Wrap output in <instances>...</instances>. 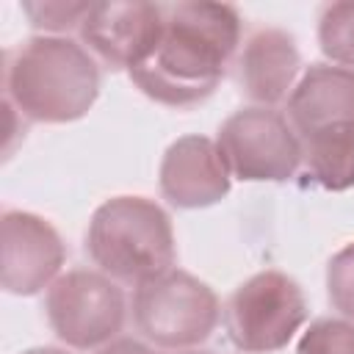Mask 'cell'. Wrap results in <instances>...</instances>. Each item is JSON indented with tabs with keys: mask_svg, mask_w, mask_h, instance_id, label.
Listing matches in <instances>:
<instances>
[{
	"mask_svg": "<svg viewBox=\"0 0 354 354\" xmlns=\"http://www.w3.org/2000/svg\"><path fill=\"white\" fill-rule=\"evenodd\" d=\"M66 246L58 230L28 210H3L0 216V282L11 296H33L50 288L61 274Z\"/></svg>",
	"mask_w": 354,
	"mask_h": 354,
	"instance_id": "8",
	"label": "cell"
},
{
	"mask_svg": "<svg viewBox=\"0 0 354 354\" xmlns=\"http://www.w3.org/2000/svg\"><path fill=\"white\" fill-rule=\"evenodd\" d=\"M163 28V3L108 0L91 3L80 41L105 69H133L155 47Z\"/></svg>",
	"mask_w": 354,
	"mask_h": 354,
	"instance_id": "9",
	"label": "cell"
},
{
	"mask_svg": "<svg viewBox=\"0 0 354 354\" xmlns=\"http://www.w3.org/2000/svg\"><path fill=\"white\" fill-rule=\"evenodd\" d=\"M86 254L113 282L138 288L174 268L177 243L171 218L155 199L113 196L88 221Z\"/></svg>",
	"mask_w": 354,
	"mask_h": 354,
	"instance_id": "3",
	"label": "cell"
},
{
	"mask_svg": "<svg viewBox=\"0 0 354 354\" xmlns=\"http://www.w3.org/2000/svg\"><path fill=\"white\" fill-rule=\"evenodd\" d=\"M91 3H22L30 25L44 30V36H61L72 28L80 30Z\"/></svg>",
	"mask_w": 354,
	"mask_h": 354,
	"instance_id": "17",
	"label": "cell"
},
{
	"mask_svg": "<svg viewBox=\"0 0 354 354\" xmlns=\"http://www.w3.org/2000/svg\"><path fill=\"white\" fill-rule=\"evenodd\" d=\"M44 313L64 346L91 351L116 340L124 326L127 304L122 288L108 274L72 268L47 288Z\"/></svg>",
	"mask_w": 354,
	"mask_h": 354,
	"instance_id": "6",
	"label": "cell"
},
{
	"mask_svg": "<svg viewBox=\"0 0 354 354\" xmlns=\"http://www.w3.org/2000/svg\"><path fill=\"white\" fill-rule=\"evenodd\" d=\"M177 354H216V351H202V348H185V351H177Z\"/></svg>",
	"mask_w": 354,
	"mask_h": 354,
	"instance_id": "20",
	"label": "cell"
},
{
	"mask_svg": "<svg viewBox=\"0 0 354 354\" xmlns=\"http://www.w3.org/2000/svg\"><path fill=\"white\" fill-rule=\"evenodd\" d=\"M22 354H69V351L55 348V346H36V348H28V351H22Z\"/></svg>",
	"mask_w": 354,
	"mask_h": 354,
	"instance_id": "19",
	"label": "cell"
},
{
	"mask_svg": "<svg viewBox=\"0 0 354 354\" xmlns=\"http://www.w3.org/2000/svg\"><path fill=\"white\" fill-rule=\"evenodd\" d=\"M3 88L6 105L28 122L66 124L97 102L100 66L66 36H33L6 53Z\"/></svg>",
	"mask_w": 354,
	"mask_h": 354,
	"instance_id": "2",
	"label": "cell"
},
{
	"mask_svg": "<svg viewBox=\"0 0 354 354\" xmlns=\"http://www.w3.org/2000/svg\"><path fill=\"white\" fill-rule=\"evenodd\" d=\"M301 163L307 177L326 191L354 188V119L304 136Z\"/></svg>",
	"mask_w": 354,
	"mask_h": 354,
	"instance_id": "13",
	"label": "cell"
},
{
	"mask_svg": "<svg viewBox=\"0 0 354 354\" xmlns=\"http://www.w3.org/2000/svg\"><path fill=\"white\" fill-rule=\"evenodd\" d=\"M299 69H301L299 47L293 36L279 28L254 30L235 61V77L241 94L260 108H271L288 100L296 86Z\"/></svg>",
	"mask_w": 354,
	"mask_h": 354,
	"instance_id": "11",
	"label": "cell"
},
{
	"mask_svg": "<svg viewBox=\"0 0 354 354\" xmlns=\"http://www.w3.org/2000/svg\"><path fill=\"white\" fill-rule=\"evenodd\" d=\"M230 169L207 136H183L169 144L160 160L158 183L169 205L199 210L221 202L230 194Z\"/></svg>",
	"mask_w": 354,
	"mask_h": 354,
	"instance_id": "10",
	"label": "cell"
},
{
	"mask_svg": "<svg viewBox=\"0 0 354 354\" xmlns=\"http://www.w3.org/2000/svg\"><path fill=\"white\" fill-rule=\"evenodd\" d=\"M304 321L307 299L301 285L277 268L241 282L224 307L227 337L243 354H271L285 348Z\"/></svg>",
	"mask_w": 354,
	"mask_h": 354,
	"instance_id": "5",
	"label": "cell"
},
{
	"mask_svg": "<svg viewBox=\"0 0 354 354\" xmlns=\"http://www.w3.org/2000/svg\"><path fill=\"white\" fill-rule=\"evenodd\" d=\"M241 14L230 3H163V28L149 55L127 75L138 91L169 108L207 100L238 50Z\"/></svg>",
	"mask_w": 354,
	"mask_h": 354,
	"instance_id": "1",
	"label": "cell"
},
{
	"mask_svg": "<svg viewBox=\"0 0 354 354\" xmlns=\"http://www.w3.org/2000/svg\"><path fill=\"white\" fill-rule=\"evenodd\" d=\"M326 293L329 304L354 324V241L332 254L326 266Z\"/></svg>",
	"mask_w": 354,
	"mask_h": 354,
	"instance_id": "16",
	"label": "cell"
},
{
	"mask_svg": "<svg viewBox=\"0 0 354 354\" xmlns=\"http://www.w3.org/2000/svg\"><path fill=\"white\" fill-rule=\"evenodd\" d=\"M354 119V72L332 64H313L288 97V122L299 138Z\"/></svg>",
	"mask_w": 354,
	"mask_h": 354,
	"instance_id": "12",
	"label": "cell"
},
{
	"mask_svg": "<svg viewBox=\"0 0 354 354\" xmlns=\"http://www.w3.org/2000/svg\"><path fill=\"white\" fill-rule=\"evenodd\" d=\"M97 354H155L149 346H144L141 340H133V337H116L113 343L102 346Z\"/></svg>",
	"mask_w": 354,
	"mask_h": 354,
	"instance_id": "18",
	"label": "cell"
},
{
	"mask_svg": "<svg viewBox=\"0 0 354 354\" xmlns=\"http://www.w3.org/2000/svg\"><path fill=\"white\" fill-rule=\"evenodd\" d=\"M318 44L335 66L354 72V0L329 3L321 8Z\"/></svg>",
	"mask_w": 354,
	"mask_h": 354,
	"instance_id": "14",
	"label": "cell"
},
{
	"mask_svg": "<svg viewBox=\"0 0 354 354\" xmlns=\"http://www.w3.org/2000/svg\"><path fill=\"white\" fill-rule=\"evenodd\" d=\"M221 315L218 296L188 271L171 268L133 290V324L158 348L185 351L210 337Z\"/></svg>",
	"mask_w": 354,
	"mask_h": 354,
	"instance_id": "4",
	"label": "cell"
},
{
	"mask_svg": "<svg viewBox=\"0 0 354 354\" xmlns=\"http://www.w3.org/2000/svg\"><path fill=\"white\" fill-rule=\"evenodd\" d=\"M296 354H354V324L346 318H318L296 343Z\"/></svg>",
	"mask_w": 354,
	"mask_h": 354,
	"instance_id": "15",
	"label": "cell"
},
{
	"mask_svg": "<svg viewBox=\"0 0 354 354\" xmlns=\"http://www.w3.org/2000/svg\"><path fill=\"white\" fill-rule=\"evenodd\" d=\"M230 177L243 183H285L301 166V138L288 116L249 105L235 111L216 136Z\"/></svg>",
	"mask_w": 354,
	"mask_h": 354,
	"instance_id": "7",
	"label": "cell"
}]
</instances>
